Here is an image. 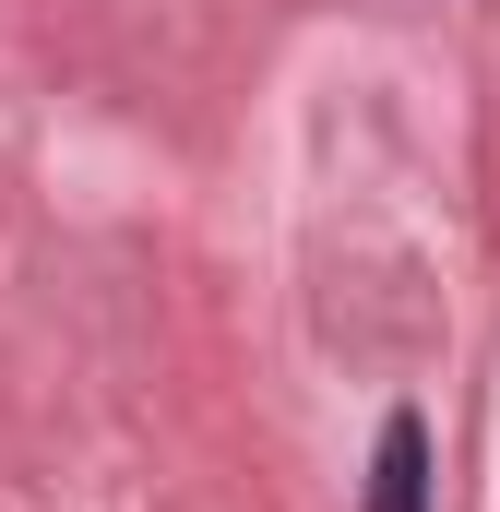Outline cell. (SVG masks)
Masks as SVG:
<instances>
[{"instance_id":"1","label":"cell","mask_w":500,"mask_h":512,"mask_svg":"<svg viewBox=\"0 0 500 512\" xmlns=\"http://www.w3.org/2000/svg\"><path fill=\"white\" fill-rule=\"evenodd\" d=\"M370 512H429V417H381V453H370Z\"/></svg>"}]
</instances>
